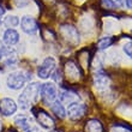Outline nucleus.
<instances>
[{"label": "nucleus", "instance_id": "obj_5", "mask_svg": "<svg viewBox=\"0 0 132 132\" xmlns=\"http://www.w3.org/2000/svg\"><path fill=\"white\" fill-rule=\"evenodd\" d=\"M56 69V61L52 56H47L37 69V76L41 79H48Z\"/></svg>", "mask_w": 132, "mask_h": 132}, {"label": "nucleus", "instance_id": "obj_4", "mask_svg": "<svg viewBox=\"0 0 132 132\" xmlns=\"http://www.w3.org/2000/svg\"><path fill=\"white\" fill-rule=\"evenodd\" d=\"M87 104L78 102V101H73L71 103H69L67 108H66V117H69L70 120H79L80 118H83L85 112H87Z\"/></svg>", "mask_w": 132, "mask_h": 132}, {"label": "nucleus", "instance_id": "obj_26", "mask_svg": "<svg viewBox=\"0 0 132 132\" xmlns=\"http://www.w3.org/2000/svg\"><path fill=\"white\" fill-rule=\"evenodd\" d=\"M11 132H12V131H11Z\"/></svg>", "mask_w": 132, "mask_h": 132}, {"label": "nucleus", "instance_id": "obj_23", "mask_svg": "<svg viewBox=\"0 0 132 132\" xmlns=\"http://www.w3.org/2000/svg\"><path fill=\"white\" fill-rule=\"evenodd\" d=\"M4 14H5V9H4V7L0 5V17H3Z\"/></svg>", "mask_w": 132, "mask_h": 132}, {"label": "nucleus", "instance_id": "obj_17", "mask_svg": "<svg viewBox=\"0 0 132 132\" xmlns=\"http://www.w3.org/2000/svg\"><path fill=\"white\" fill-rule=\"evenodd\" d=\"M101 4H102V6H103L104 9H107V10H115V9H117L114 0H101Z\"/></svg>", "mask_w": 132, "mask_h": 132}, {"label": "nucleus", "instance_id": "obj_13", "mask_svg": "<svg viewBox=\"0 0 132 132\" xmlns=\"http://www.w3.org/2000/svg\"><path fill=\"white\" fill-rule=\"evenodd\" d=\"M85 132H102V125L96 119H91L85 125Z\"/></svg>", "mask_w": 132, "mask_h": 132}, {"label": "nucleus", "instance_id": "obj_15", "mask_svg": "<svg viewBox=\"0 0 132 132\" xmlns=\"http://www.w3.org/2000/svg\"><path fill=\"white\" fill-rule=\"evenodd\" d=\"M19 18L17 17V16H7L5 19H4V24L6 25L7 28H12L13 29L14 27H17V25H19Z\"/></svg>", "mask_w": 132, "mask_h": 132}, {"label": "nucleus", "instance_id": "obj_9", "mask_svg": "<svg viewBox=\"0 0 132 132\" xmlns=\"http://www.w3.org/2000/svg\"><path fill=\"white\" fill-rule=\"evenodd\" d=\"M109 84V78L102 70H97V72L95 73L94 76V85L96 87L97 90H104L108 88Z\"/></svg>", "mask_w": 132, "mask_h": 132}, {"label": "nucleus", "instance_id": "obj_14", "mask_svg": "<svg viewBox=\"0 0 132 132\" xmlns=\"http://www.w3.org/2000/svg\"><path fill=\"white\" fill-rule=\"evenodd\" d=\"M59 100L61 102H67V103H71L76 100V94L72 93L70 90H61L59 93Z\"/></svg>", "mask_w": 132, "mask_h": 132}, {"label": "nucleus", "instance_id": "obj_25", "mask_svg": "<svg viewBox=\"0 0 132 132\" xmlns=\"http://www.w3.org/2000/svg\"><path fill=\"white\" fill-rule=\"evenodd\" d=\"M1 23H3V22H1V19H0V24H1Z\"/></svg>", "mask_w": 132, "mask_h": 132}, {"label": "nucleus", "instance_id": "obj_10", "mask_svg": "<svg viewBox=\"0 0 132 132\" xmlns=\"http://www.w3.org/2000/svg\"><path fill=\"white\" fill-rule=\"evenodd\" d=\"M3 41L7 46H14L19 42V34L16 29L9 28L4 31L3 35Z\"/></svg>", "mask_w": 132, "mask_h": 132}, {"label": "nucleus", "instance_id": "obj_11", "mask_svg": "<svg viewBox=\"0 0 132 132\" xmlns=\"http://www.w3.org/2000/svg\"><path fill=\"white\" fill-rule=\"evenodd\" d=\"M32 122H34L32 118H30V117H28V115H24V114L18 115L17 118L14 119V124H16V126H17L19 130H22L23 132H25L28 129H30V127L32 126Z\"/></svg>", "mask_w": 132, "mask_h": 132}, {"label": "nucleus", "instance_id": "obj_7", "mask_svg": "<svg viewBox=\"0 0 132 132\" xmlns=\"http://www.w3.org/2000/svg\"><path fill=\"white\" fill-rule=\"evenodd\" d=\"M19 24H21L22 30L28 35L36 34L38 31V29H40V25H38L37 21L34 17H31V16H23L21 22H19Z\"/></svg>", "mask_w": 132, "mask_h": 132}, {"label": "nucleus", "instance_id": "obj_6", "mask_svg": "<svg viewBox=\"0 0 132 132\" xmlns=\"http://www.w3.org/2000/svg\"><path fill=\"white\" fill-rule=\"evenodd\" d=\"M32 113H34L35 119L37 120L38 125L41 126V127H43L46 130H51L54 127L55 122H54L53 118L47 112H45L41 108H32Z\"/></svg>", "mask_w": 132, "mask_h": 132}, {"label": "nucleus", "instance_id": "obj_1", "mask_svg": "<svg viewBox=\"0 0 132 132\" xmlns=\"http://www.w3.org/2000/svg\"><path fill=\"white\" fill-rule=\"evenodd\" d=\"M40 88L41 84L32 82L29 83L22 91V94L18 96V104L22 109H28L38 100L40 97Z\"/></svg>", "mask_w": 132, "mask_h": 132}, {"label": "nucleus", "instance_id": "obj_19", "mask_svg": "<svg viewBox=\"0 0 132 132\" xmlns=\"http://www.w3.org/2000/svg\"><path fill=\"white\" fill-rule=\"evenodd\" d=\"M122 49H124V52L126 53V55L130 56L132 59V41L126 42L125 45L122 46Z\"/></svg>", "mask_w": 132, "mask_h": 132}, {"label": "nucleus", "instance_id": "obj_2", "mask_svg": "<svg viewBox=\"0 0 132 132\" xmlns=\"http://www.w3.org/2000/svg\"><path fill=\"white\" fill-rule=\"evenodd\" d=\"M31 79V73L25 71L11 72L6 78V85L11 90H19L25 87V84Z\"/></svg>", "mask_w": 132, "mask_h": 132}, {"label": "nucleus", "instance_id": "obj_21", "mask_svg": "<svg viewBox=\"0 0 132 132\" xmlns=\"http://www.w3.org/2000/svg\"><path fill=\"white\" fill-rule=\"evenodd\" d=\"M114 3L117 9H121V7L125 6V0H114Z\"/></svg>", "mask_w": 132, "mask_h": 132}, {"label": "nucleus", "instance_id": "obj_18", "mask_svg": "<svg viewBox=\"0 0 132 132\" xmlns=\"http://www.w3.org/2000/svg\"><path fill=\"white\" fill-rule=\"evenodd\" d=\"M112 132H132V130L129 126L125 125H115L113 127V130H112Z\"/></svg>", "mask_w": 132, "mask_h": 132}, {"label": "nucleus", "instance_id": "obj_20", "mask_svg": "<svg viewBox=\"0 0 132 132\" xmlns=\"http://www.w3.org/2000/svg\"><path fill=\"white\" fill-rule=\"evenodd\" d=\"M14 4H16V6L22 9V7H25L27 5L29 4V0H14Z\"/></svg>", "mask_w": 132, "mask_h": 132}, {"label": "nucleus", "instance_id": "obj_16", "mask_svg": "<svg viewBox=\"0 0 132 132\" xmlns=\"http://www.w3.org/2000/svg\"><path fill=\"white\" fill-rule=\"evenodd\" d=\"M113 43V38L111 36H104V37H101L97 42V48L100 51H103V49L108 48L109 46Z\"/></svg>", "mask_w": 132, "mask_h": 132}, {"label": "nucleus", "instance_id": "obj_24", "mask_svg": "<svg viewBox=\"0 0 132 132\" xmlns=\"http://www.w3.org/2000/svg\"><path fill=\"white\" fill-rule=\"evenodd\" d=\"M1 130H3V122H1V120H0V132H1Z\"/></svg>", "mask_w": 132, "mask_h": 132}, {"label": "nucleus", "instance_id": "obj_8", "mask_svg": "<svg viewBox=\"0 0 132 132\" xmlns=\"http://www.w3.org/2000/svg\"><path fill=\"white\" fill-rule=\"evenodd\" d=\"M18 109V106L16 101L11 97H3L0 100V113L5 117L13 115Z\"/></svg>", "mask_w": 132, "mask_h": 132}, {"label": "nucleus", "instance_id": "obj_3", "mask_svg": "<svg viewBox=\"0 0 132 132\" xmlns=\"http://www.w3.org/2000/svg\"><path fill=\"white\" fill-rule=\"evenodd\" d=\"M40 97H41L42 102L46 106H49L56 100L58 97V89H56L55 84L52 82H47V83L41 84L40 88Z\"/></svg>", "mask_w": 132, "mask_h": 132}, {"label": "nucleus", "instance_id": "obj_12", "mask_svg": "<svg viewBox=\"0 0 132 132\" xmlns=\"http://www.w3.org/2000/svg\"><path fill=\"white\" fill-rule=\"evenodd\" d=\"M51 108H52V112L58 117L59 119H64L66 117V109L64 107L63 102L60 100H55L51 104Z\"/></svg>", "mask_w": 132, "mask_h": 132}, {"label": "nucleus", "instance_id": "obj_22", "mask_svg": "<svg viewBox=\"0 0 132 132\" xmlns=\"http://www.w3.org/2000/svg\"><path fill=\"white\" fill-rule=\"evenodd\" d=\"M125 5L129 9H132V0H125Z\"/></svg>", "mask_w": 132, "mask_h": 132}]
</instances>
